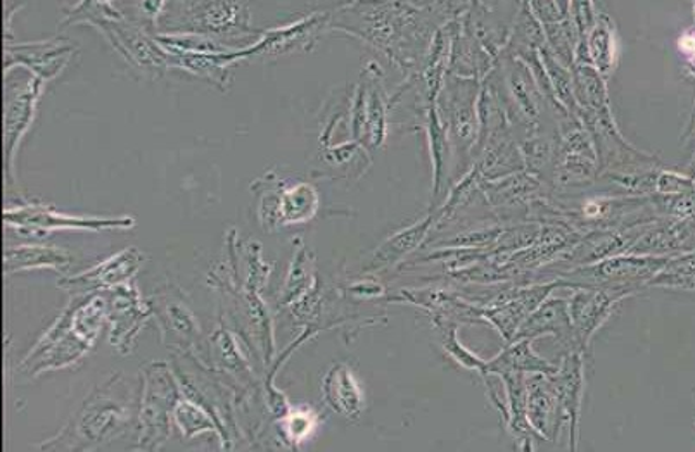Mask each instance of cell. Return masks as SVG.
<instances>
[{
    "label": "cell",
    "instance_id": "cell-19",
    "mask_svg": "<svg viewBox=\"0 0 695 452\" xmlns=\"http://www.w3.org/2000/svg\"><path fill=\"white\" fill-rule=\"evenodd\" d=\"M651 285L695 292V252L670 259L663 270L651 280Z\"/></svg>",
    "mask_w": 695,
    "mask_h": 452
},
{
    "label": "cell",
    "instance_id": "cell-4",
    "mask_svg": "<svg viewBox=\"0 0 695 452\" xmlns=\"http://www.w3.org/2000/svg\"><path fill=\"white\" fill-rule=\"evenodd\" d=\"M179 385L167 364L153 363L144 370L143 394L138 403V449L155 451L170 436V416L179 403Z\"/></svg>",
    "mask_w": 695,
    "mask_h": 452
},
{
    "label": "cell",
    "instance_id": "cell-18",
    "mask_svg": "<svg viewBox=\"0 0 695 452\" xmlns=\"http://www.w3.org/2000/svg\"><path fill=\"white\" fill-rule=\"evenodd\" d=\"M670 258H619L595 268V276L604 280H652Z\"/></svg>",
    "mask_w": 695,
    "mask_h": 452
},
{
    "label": "cell",
    "instance_id": "cell-7",
    "mask_svg": "<svg viewBox=\"0 0 695 452\" xmlns=\"http://www.w3.org/2000/svg\"><path fill=\"white\" fill-rule=\"evenodd\" d=\"M144 259H146V255L138 251L137 247H126L96 267L89 268L83 273H78L74 279L57 282V287L75 291V294L114 291V289L122 287L125 283H131L134 280L137 271L144 264Z\"/></svg>",
    "mask_w": 695,
    "mask_h": 452
},
{
    "label": "cell",
    "instance_id": "cell-17",
    "mask_svg": "<svg viewBox=\"0 0 695 452\" xmlns=\"http://www.w3.org/2000/svg\"><path fill=\"white\" fill-rule=\"evenodd\" d=\"M429 226H431V219H426V222L417 223V225L411 226L407 230L400 231L395 237L388 239L374 252L367 264V270H382V268L399 263L403 256H407L408 252L414 251L415 247L419 246L424 235L429 230Z\"/></svg>",
    "mask_w": 695,
    "mask_h": 452
},
{
    "label": "cell",
    "instance_id": "cell-13",
    "mask_svg": "<svg viewBox=\"0 0 695 452\" xmlns=\"http://www.w3.org/2000/svg\"><path fill=\"white\" fill-rule=\"evenodd\" d=\"M559 399V415L568 418L571 425V437L576 440L578 416L583 399V363L580 354L565 358L561 370L550 375Z\"/></svg>",
    "mask_w": 695,
    "mask_h": 452
},
{
    "label": "cell",
    "instance_id": "cell-15",
    "mask_svg": "<svg viewBox=\"0 0 695 452\" xmlns=\"http://www.w3.org/2000/svg\"><path fill=\"white\" fill-rule=\"evenodd\" d=\"M9 49L16 50L18 59L5 66V71H9L14 65L25 66L30 71L33 69L35 77L42 78V80H51L57 74H61V68H65L69 54H71V47L53 44L16 45V47H9Z\"/></svg>",
    "mask_w": 695,
    "mask_h": 452
},
{
    "label": "cell",
    "instance_id": "cell-6",
    "mask_svg": "<svg viewBox=\"0 0 695 452\" xmlns=\"http://www.w3.org/2000/svg\"><path fill=\"white\" fill-rule=\"evenodd\" d=\"M108 303L111 346L122 354H131L144 325L153 315V307L150 303H144L143 295L132 282L114 289Z\"/></svg>",
    "mask_w": 695,
    "mask_h": 452
},
{
    "label": "cell",
    "instance_id": "cell-20",
    "mask_svg": "<svg viewBox=\"0 0 695 452\" xmlns=\"http://www.w3.org/2000/svg\"><path fill=\"white\" fill-rule=\"evenodd\" d=\"M173 420L182 430L183 436L194 437L195 433L212 432L218 430L212 416H208L198 404L192 400L180 399L173 409Z\"/></svg>",
    "mask_w": 695,
    "mask_h": 452
},
{
    "label": "cell",
    "instance_id": "cell-5",
    "mask_svg": "<svg viewBox=\"0 0 695 452\" xmlns=\"http://www.w3.org/2000/svg\"><path fill=\"white\" fill-rule=\"evenodd\" d=\"M321 206V197L312 183L298 182L285 185L273 180L260 202V219L265 228L272 225L289 226L314 219Z\"/></svg>",
    "mask_w": 695,
    "mask_h": 452
},
{
    "label": "cell",
    "instance_id": "cell-10",
    "mask_svg": "<svg viewBox=\"0 0 695 452\" xmlns=\"http://www.w3.org/2000/svg\"><path fill=\"white\" fill-rule=\"evenodd\" d=\"M526 416L535 432L541 437H549L550 432L558 430L561 415H559V399L552 378L543 373H531L526 378Z\"/></svg>",
    "mask_w": 695,
    "mask_h": 452
},
{
    "label": "cell",
    "instance_id": "cell-21",
    "mask_svg": "<svg viewBox=\"0 0 695 452\" xmlns=\"http://www.w3.org/2000/svg\"><path fill=\"white\" fill-rule=\"evenodd\" d=\"M317 415L309 408L294 409L282 418V428L291 442L301 444L317 428Z\"/></svg>",
    "mask_w": 695,
    "mask_h": 452
},
{
    "label": "cell",
    "instance_id": "cell-16",
    "mask_svg": "<svg viewBox=\"0 0 695 452\" xmlns=\"http://www.w3.org/2000/svg\"><path fill=\"white\" fill-rule=\"evenodd\" d=\"M153 315H158L159 325L165 336L179 340L180 343H194L200 339V325L195 321L188 306L173 300L158 301V307L150 304Z\"/></svg>",
    "mask_w": 695,
    "mask_h": 452
},
{
    "label": "cell",
    "instance_id": "cell-3",
    "mask_svg": "<svg viewBox=\"0 0 695 452\" xmlns=\"http://www.w3.org/2000/svg\"><path fill=\"white\" fill-rule=\"evenodd\" d=\"M4 223L8 228H16L20 234L30 237H49L53 231H99L128 230L134 228L132 216H114V218H99V216H78V214L63 213L56 207L42 202H23L4 210Z\"/></svg>",
    "mask_w": 695,
    "mask_h": 452
},
{
    "label": "cell",
    "instance_id": "cell-11",
    "mask_svg": "<svg viewBox=\"0 0 695 452\" xmlns=\"http://www.w3.org/2000/svg\"><path fill=\"white\" fill-rule=\"evenodd\" d=\"M71 267H74V256L59 247L26 244V246L8 247L4 251V273L8 276L21 271L42 270V268L65 273Z\"/></svg>",
    "mask_w": 695,
    "mask_h": 452
},
{
    "label": "cell",
    "instance_id": "cell-22",
    "mask_svg": "<svg viewBox=\"0 0 695 452\" xmlns=\"http://www.w3.org/2000/svg\"><path fill=\"white\" fill-rule=\"evenodd\" d=\"M680 49L695 63V33H691L687 37L680 38Z\"/></svg>",
    "mask_w": 695,
    "mask_h": 452
},
{
    "label": "cell",
    "instance_id": "cell-14",
    "mask_svg": "<svg viewBox=\"0 0 695 452\" xmlns=\"http://www.w3.org/2000/svg\"><path fill=\"white\" fill-rule=\"evenodd\" d=\"M541 334H556V336L564 337L574 334L573 324H571L570 304L562 300H550L541 303L528 321L520 325L514 339H535Z\"/></svg>",
    "mask_w": 695,
    "mask_h": 452
},
{
    "label": "cell",
    "instance_id": "cell-9",
    "mask_svg": "<svg viewBox=\"0 0 695 452\" xmlns=\"http://www.w3.org/2000/svg\"><path fill=\"white\" fill-rule=\"evenodd\" d=\"M322 396L336 415L346 420H358L363 413L362 388L350 366L334 364L322 380Z\"/></svg>",
    "mask_w": 695,
    "mask_h": 452
},
{
    "label": "cell",
    "instance_id": "cell-2",
    "mask_svg": "<svg viewBox=\"0 0 695 452\" xmlns=\"http://www.w3.org/2000/svg\"><path fill=\"white\" fill-rule=\"evenodd\" d=\"M134 392L122 373L99 385L44 451H94L119 440L134 420Z\"/></svg>",
    "mask_w": 695,
    "mask_h": 452
},
{
    "label": "cell",
    "instance_id": "cell-1",
    "mask_svg": "<svg viewBox=\"0 0 695 452\" xmlns=\"http://www.w3.org/2000/svg\"><path fill=\"white\" fill-rule=\"evenodd\" d=\"M108 303L104 295L75 294L74 300L44 331L32 351L20 364V372L30 376L57 372L82 361L108 321Z\"/></svg>",
    "mask_w": 695,
    "mask_h": 452
},
{
    "label": "cell",
    "instance_id": "cell-8",
    "mask_svg": "<svg viewBox=\"0 0 695 452\" xmlns=\"http://www.w3.org/2000/svg\"><path fill=\"white\" fill-rule=\"evenodd\" d=\"M42 78L30 77L25 81V86L13 87L5 86V104H4V147H5V174L11 178L13 170V158L16 154L18 144H20L23 135L29 132L32 125L37 102L41 99L42 89H44Z\"/></svg>",
    "mask_w": 695,
    "mask_h": 452
},
{
    "label": "cell",
    "instance_id": "cell-12",
    "mask_svg": "<svg viewBox=\"0 0 695 452\" xmlns=\"http://www.w3.org/2000/svg\"><path fill=\"white\" fill-rule=\"evenodd\" d=\"M616 301L618 297H613L598 289L580 291L573 295V300L570 301L571 324H573L574 336L582 346H585L590 337L594 336Z\"/></svg>",
    "mask_w": 695,
    "mask_h": 452
}]
</instances>
